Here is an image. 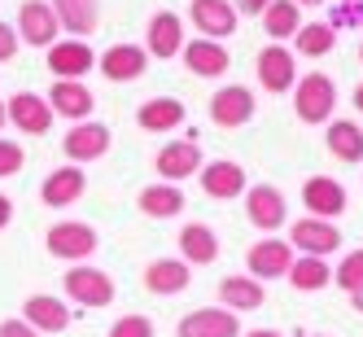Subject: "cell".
Masks as SVG:
<instances>
[{"label": "cell", "mask_w": 363, "mask_h": 337, "mask_svg": "<svg viewBox=\"0 0 363 337\" xmlns=\"http://www.w3.org/2000/svg\"><path fill=\"white\" fill-rule=\"evenodd\" d=\"M294 48L302 57H328L337 48V27H328V22H302L294 35Z\"/></svg>", "instance_id": "33"}, {"label": "cell", "mask_w": 363, "mask_h": 337, "mask_svg": "<svg viewBox=\"0 0 363 337\" xmlns=\"http://www.w3.org/2000/svg\"><path fill=\"white\" fill-rule=\"evenodd\" d=\"M5 114L22 136H44L48 127H53V110H48V101L35 96V92H13L5 101Z\"/></svg>", "instance_id": "18"}, {"label": "cell", "mask_w": 363, "mask_h": 337, "mask_svg": "<svg viewBox=\"0 0 363 337\" xmlns=\"http://www.w3.org/2000/svg\"><path fill=\"white\" fill-rule=\"evenodd\" d=\"M254 110H258V101H254V92H250L245 84H228V88H219V92L211 96V123L223 127V132H232V127H245V123L254 118Z\"/></svg>", "instance_id": "9"}, {"label": "cell", "mask_w": 363, "mask_h": 337, "mask_svg": "<svg viewBox=\"0 0 363 337\" xmlns=\"http://www.w3.org/2000/svg\"><path fill=\"white\" fill-rule=\"evenodd\" d=\"M22 162H27L22 145H18V140H9V136H0V179L18 175V171H22Z\"/></svg>", "instance_id": "36"}, {"label": "cell", "mask_w": 363, "mask_h": 337, "mask_svg": "<svg viewBox=\"0 0 363 337\" xmlns=\"http://www.w3.org/2000/svg\"><path fill=\"white\" fill-rule=\"evenodd\" d=\"M294 110H298V118L302 123H328L333 118V110H337V84L328 79V74H320V70H311V74H302V79L294 84Z\"/></svg>", "instance_id": "2"}, {"label": "cell", "mask_w": 363, "mask_h": 337, "mask_svg": "<svg viewBox=\"0 0 363 337\" xmlns=\"http://www.w3.org/2000/svg\"><path fill=\"white\" fill-rule=\"evenodd\" d=\"M289 245L298 254H315V258H328L342 250V232H337L333 219H315V215H306V219H294L289 228Z\"/></svg>", "instance_id": "5"}, {"label": "cell", "mask_w": 363, "mask_h": 337, "mask_svg": "<svg viewBox=\"0 0 363 337\" xmlns=\"http://www.w3.org/2000/svg\"><path fill=\"white\" fill-rule=\"evenodd\" d=\"M328 153L333 158H342V162H363V127L350 123V118H337L328 123Z\"/></svg>", "instance_id": "32"}, {"label": "cell", "mask_w": 363, "mask_h": 337, "mask_svg": "<svg viewBox=\"0 0 363 337\" xmlns=\"http://www.w3.org/2000/svg\"><path fill=\"white\" fill-rule=\"evenodd\" d=\"M189 284H193V267L184 258H153L145 267V289L158 294V298H175V294H184Z\"/></svg>", "instance_id": "23"}, {"label": "cell", "mask_w": 363, "mask_h": 337, "mask_svg": "<svg viewBox=\"0 0 363 337\" xmlns=\"http://www.w3.org/2000/svg\"><path fill=\"white\" fill-rule=\"evenodd\" d=\"M298 9H315V5H328V0H294Z\"/></svg>", "instance_id": "42"}, {"label": "cell", "mask_w": 363, "mask_h": 337, "mask_svg": "<svg viewBox=\"0 0 363 337\" xmlns=\"http://www.w3.org/2000/svg\"><path fill=\"white\" fill-rule=\"evenodd\" d=\"M18 48H22L18 31L9 27V22H0V66H5V62H13V57H18Z\"/></svg>", "instance_id": "37"}, {"label": "cell", "mask_w": 363, "mask_h": 337, "mask_svg": "<svg viewBox=\"0 0 363 337\" xmlns=\"http://www.w3.org/2000/svg\"><path fill=\"white\" fill-rule=\"evenodd\" d=\"M44 101L53 110V118H70V123H88L96 110V96L84 88V79H53Z\"/></svg>", "instance_id": "10"}, {"label": "cell", "mask_w": 363, "mask_h": 337, "mask_svg": "<svg viewBox=\"0 0 363 337\" xmlns=\"http://www.w3.org/2000/svg\"><path fill=\"white\" fill-rule=\"evenodd\" d=\"M136 206H140V215H149V219H175L179 211H184V193H179V184H149V189H140V197H136Z\"/></svg>", "instance_id": "30"}, {"label": "cell", "mask_w": 363, "mask_h": 337, "mask_svg": "<svg viewBox=\"0 0 363 337\" xmlns=\"http://www.w3.org/2000/svg\"><path fill=\"white\" fill-rule=\"evenodd\" d=\"M350 306H354L359 316H363V289H359V294H350Z\"/></svg>", "instance_id": "43"}, {"label": "cell", "mask_w": 363, "mask_h": 337, "mask_svg": "<svg viewBox=\"0 0 363 337\" xmlns=\"http://www.w3.org/2000/svg\"><path fill=\"white\" fill-rule=\"evenodd\" d=\"M175 337H241V316L228 306H201L179 320Z\"/></svg>", "instance_id": "11"}, {"label": "cell", "mask_w": 363, "mask_h": 337, "mask_svg": "<svg viewBox=\"0 0 363 337\" xmlns=\"http://www.w3.org/2000/svg\"><path fill=\"white\" fill-rule=\"evenodd\" d=\"M9 219H13V201H9L5 193H0V232L9 228Z\"/></svg>", "instance_id": "40"}, {"label": "cell", "mask_w": 363, "mask_h": 337, "mask_svg": "<svg viewBox=\"0 0 363 337\" xmlns=\"http://www.w3.org/2000/svg\"><path fill=\"white\" fill-rule=\"evenodd\" d=\"M62 22V31H70V40H88L101 22V0H48Z\"/></svg>", "instance_id": "26"}, {"label": "cell", "mask_w": 363, "mask_h": 337, "mask_svg": "<svg viewBox=\"0 0 363 337\" xmlns=\"http://www.w3.org/2000/svg\"><path fill=\"white\" fill-rule=\"evenodd\" d=\"M302 206H306V215H315V219H337L350 201H346L342 179H333V175H311L306 184H302Z\"/></svg>", "instance_id": "16"}, {"label": "cell", "mask_w": 363, "mask_h": 337, "mask_svg": "<svg viewBox=\"0 0 363 337\" xmlns=\"http://www.w3.org/2000/svg\"><path fill=\"white\" fill-rule=\"evenodd\" d=\"M189 18L201 31V40H228L237 31V5L232 0H193Z\"/></svg>", "instance_id": "21"}, {"label": "cell", "mask_w": 363, "mask_h": 337, "mask_svg": "<svg viewBox=\"0 0 363 337\" xmlns=\"http://www.w3.org/2000/svg\"><path fill=\"white\" fill-rule=\"evenodd\" d=\"M184 118H189V110H184V101H175V96H149L136 110L140 132H175Z\"/></svg>", "instance_id": "27"}, {"label": "cell", "mask_w": 363, "mask_h": 337, "mask_svg": "<svg viewBox=\"0 0 363 337\" xmlns=\"http://www.w3.org/2000/svg\"><path fill=\"white\" fill-rule=\"evenodd\" d=\"M201 189L206 197H215V201H232V197H241L250 184H245V167H237L232 158H215V162H201Z\"/></svg>", "instance_id": "19"}, {"label": "cell", "mask_w": 363, "mask_h": 337, "mask_svg": "<svg viewBox=\"0 0 363 337\" xmlns=\"http://www.w3.org/2000/svg\"><path fill=\"white\" fill-rule=\"evenodd\" d=\"M13 31H18L22 44H31V48H53L62 40V22H57V13H53L48 0H22Z\"/></svg>", "instance_id": "4"}, {"label": "cell", "mask_w": 363, "mask_h": 337, "mask_svg": "<svg viewBox=\"0 0 363 337\" xmlns=\"http://www.w3.org/2000/svg\"><path fill=\"white\" fill-rule=\"evenodd\" d=\"M354 110H363V84L354 88Z\"/></svg>", "instance_id": "44"}, {"label": "cell", "mask_w": 363, "mask_h": 337, "mask_svg": "<svg viewBox=\"0 0 363 337\" xmlns=\"http://www.w3.org/2000/svg\"><path fill=\"white\" fill-rule=\"evenodd\" d=\"M22 320H27L35 333H66L70 328V306L53 294H31L22 302Z\"/></svg>", "instance_id": "24"}, {"label": "cell", "mask_w": 363, "mask_h": 337, "mask_svg": "<svg viewBox=\"0 0 363 337\" xmlns=\"http://www.w3.org/2000/svg\"><path fill=\"white\" fill-rule=\"evenodd\" d=\"M96 245H101L96 228L79 223V219H62V223H53L44 232V250L53 258H62V263H84V258L96 254Z\"/></svg>", "instance_id": "1"}, {"label": "cell", "mask_w": 363, "mask_h": 337, "mask_svg": "<svg viewBox=\"0 0 363 337\" xmlns=\"http://www.w3.org/2000/svg\"><path fill=\"white\" fill-rule=\"evenodd\" d=\"M201 145H197V136H184V140H171V145H162L158 149V158H153V171H158L167 184H179V179H189V175H197L201 171Z\"/></svg>", "instance_id": "8"}, {"label": "cell", "mask_w": 363, "mask_h": 337, "mask_svg": "<svg viewBox=\"0 0 363 337\" xmlns=\"http://www.w3.org/2000/svg\"><path fill=\"white\" fill-rule=\"evenodd\" d=\"M96 70L106 74L110 84H132V79H140V74L149 70V53L140 44H110L106 53L96 57Z\"/></svg>", "instance_id": "15"}, {"label": "cell", "mask_w": 363, "mask_h": 337, "mask_svg": "<svg viewBox=\"0 0 363 337\" xmlns=\"http://www.w3.org/2000/svg\"><path fill=\"white\" fill-rule=\"evenodd\" d=\"M48 53V70H53V79H84L88 70H96V53L88 40H57L53 48H44Z\"/></svg>", "instance_id": "14"}, {"label": "cell", "mask_w": 363, "mask_h": 337, "mask_svg": "<svg viewBox=\"0 0 363 337\" xmlns=\"http://www.w3.org/2000/svg\"><path fill=\"white\" fill-rule=\"evenodd\" d=\"M241 337H284L280 328H250V333H241Z\"/></svg>", "instance_id": "41"}, {"label": "cell", "mask_w": 363, "mask_h": 337, "mask_svg": "<svg viewBox=\"0 0 363 337\" xmlns=\"http://www.w3.org/2000/svg\"><path fill=\"white\" fill-rule=\"evenodd\" d=\"M84 193H88V175H84V167H57V171L40 184V201L53 206V211H66V206H74Z\"/></svg>", "instance_id": "22"}, {"label": "cell", "mask_w": 363, "mask_h": 337, "mask_svg": "<svg viewBox=\"0 0 363 337\" xmlns=\"http://www.w3.org/2000/svg\"><path fill=\"white\" fill-rule=\"evenodd\" d=\"M114 145L110 136V127L106 123H70V132L62 140V153H66V162H96V158H106Z\"/></svg>", "instance_id": "6"}, {"label": "cell", "mask_w": 363, "mask_h": 337, "mask_svg": "<svg viewBox=\"0 0 363 337\" xmlns=\"http://www.w3.org/2000/svg\"><path fill=\"white\" fill-rule=\"evenodd\" d=\"M359 62H363V44H359Z\"/></svg>", "instance_id": "46"}, {"label": "cell", "mask_w": 363, "mask_h": 337, "mask_svg": "<svg viewBox=\"0 0 363 337\" xmlns=\"http://www.w3.org/2000/svg\"><path fill=\"white\" fill-rule=\"evenodd\" d=\"M179 48H184V18L175 9L153 13L145 27V53L149 57H179Z\"/></svg>", "instance_id": "17"}, {"label": "cell", "mask_w": 363, "mask_h": 337, "mask_svg": "<svg viewBox=\"0 0 363 337\" xmlns=\"http://www.w3.org/2000/svg\"><path fill=\"white\" fill-rule=\"evenodd\" d=\"M219 302L228 306V311H258L267 302V289H263V280H254V276H228V280H219Z\"/></svg>", "instance_id": "28"}, {"label": "cell", "mask_w": 363, "mask_h": 337, "mask_svg": "<svg viewBox=\"0 0 363 337\" xmlns=\"http://www.w3.org/2000/svg\"><path fill=\"white\" fill-rule=\"evenodd\" d=\"M333 284H337V289H346V294L363 289V250H350L342 263L333 267Z\"/></svg>", "instance_id": "34"}, {"label": "cell", "mask_w": 363, "mask_h": 337, "mask_svg": "<svg viewBox=\"0 0 363 337\" xmlns=\"http://www.w3.org/2000/svg\"><path fill=\"white\" fill-rule=\"evenodd\" d=\"M179 57H184V66L197 74V79H223L228 66H232L223 40H189L179 48Z\"/></svg>", "instance_id": "20"}, {"label": "cell", "mask_w": 363, "mask_h": 337, "mask_svg": "<svg viewBox=\"0 0 363 337\" xmlns=\"http://www.w3.org/2000/svg\"><path fill=\"white\" fill-rule=\"evenodd\" d=\"M254 70H258V84H263L267 92H289L294 84H298V62H294V48H284V44H267L263 53H258V62H254Z\"/></svg>", "instance_id": "12"}, {"label": "cell", "mask_w": 363, "mask_h": 337, "mask_svg": "<svg viewBox=\"0 0 363 337\" xmlns=\"http://www.w3.org/2000/svg\"><path fill=\"white\" fill-rule=\"evenodd\" d=\"M263 18V31L272 35V44H284V40H294L298 27H302V9L294 5V0H272V5L258 13Z\"/></svg>", "instance_id": "31"}, {"label": "cell", "mask_w": 363, "mask_h": 337, "mask_svg": "<svg viewBox=\"0 0 363 337\" xmlns=\"http://www.w3.org/2000/svg\"><path fill=\"white\" fill-rule=\"evenodd\" d=\"M315 337H324V333H315Z\"/></svg>", "instance_id": "47"}, {"label": "cell", "mask_w": 363, "mask_h": 337, "mask_svg": "<svg viewBox=\"0 0 363 337\" xmlns=\"http://www.w3.org/2000/svg\"><path fill=\"white\" fill-rule=\"evenodd\" d=\"M5 123H9V114H5V101H0V132H5Z\"/></svg>", "instance_id": "45"}, {"label": "cell", "mask_w": 363, "mask_h": 337, "mask_svg": "<svg viewBox=\"0 0 363 337\" xmlns=\"http://www.w3.org/2000/svg\"><path fill=\"white\" fill-rule=\"evenodd\" d=\"M245 219L258 232H276L289 219V201H284V193L276 184H254V189H245Z\"/></svg>", "instance_id": "7"}, {"label": "cell", "mask_w": 363, "mask_h": 337, "mask_svg": "<svg viewBox=\"0 0 363 337\" xmlns=\"http://www.w3.org/2000/svg\"><path fill=\"white\" fill-rule=\"evenodd\" d=\"M179 258L189 267H211L219 258V237L211 223H184L179 228Z\"/></svg>", "instance_id": "25"}, {"label": "cell", "mask_w": 363, "mask_h": 337, "mask_svg": "<svg viewBox=\"0 0 363 337\" xmlns=\"http://www.w3.org/2000/svg\"><path fill=\"white\" fill-rule=\"evenodd\" d=\"M294 263V245L289 241H280V237H263V241H254L250 254H245V267L254 280H280L284 272H289Z\"/></svg>", "instance_id": "13"}, {"label": "cell", "mask_w": 363, "mask_h": 337, "mask_svg": "<svg viewBox=\"0 0 363 337\" xmlns=\"http://www.w3.org/2000/svg\"><path fill=\"white\" fill-rule=\"evenodd\" d=\"M0 337H40L27 320H0Z\"/></svg>", "instance_id": "38"}, {"label": "cell", "mask_w": 363, "mask_h": 337, "mask_svg": "<svg viewBox=\"0 0 363 337\" xmlns=\"http://www.w3.org/2000/svg\"><path fill=\"white\" fill-rule=\"evenodd\" d=\"M106 337H153V320L149 316H118Z\"/></svg>", "instance_id": "35"}, {"label": "cell", "mask_w": 363, "mask_h": 337, "mask_svg": "<svg viewBox=\"0 0 363 337\" xmlns=\"http://www.w3.org/2000/svg\"><path fill=\"white\" fill-rule=\"evenodd\" d=\"M232 5H237V13H250V18H258V13H263V9L272 5V0H232Z\"/></svg>", "instance_id": "39"}, {"label": "cell", "mask_w": 363, "mask_h": 337, "mask_svg": "<svg viewBox=\"0 0 363 337\" xmlns=\"http://www.w3.org/2000/svg\"><path fill=\"white\" fill-rule=\"evenodd\" d=\"M284 280H289L298 294H315V289H328L333 267H328V258H315V254H294V263H289V272H284Z\"/></svg>", "instance_id": "29"}, {"label": "cell", "mask_w": 363, "mask_h": 337, "mask_svg": "<svg viewBox=\"0 0 363 337\" xmlns=\"http://www.w3.org/2000/svg\"><path fill=\"white\" fill-rule=\"evenodd\" d=\"M62 289L74 306H110L114 302V280L110 272L88 267V263H70V272L62 276Z\"/></svg>", "instance_id": "3"}]
</instances>
